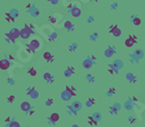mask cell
Returning <instances> with one entry per match:
<instances>
[{"label": "cell", "instance_id": "cell-1", "mask_svg": "<svg viewBox=\"0 0 145 127\" xmlns=\"http://www.w3.org/2000/svg\"><path fill=\"white\" fill-rule=\"evenodd\" d=\"M34 33V30H33V26H25L21 30H19V37L21 39H28L29 36Z\"/></svg>", "mask_w": 145, "mask_h": 127}, {"label": "cell", "instance_id": "cell-2", "mask_svg": "<svg viewBox=\"0 0 145 127\" xmlns=\"http://www.w3.org/2000/svg\"><path fill=\"white\" fill-rule=\"evenodd\" d=\"M136 43H137V37L135 35H130L125 41V46L127 48H132Z\"/></svg>", "mask_w": 145, "mask_h": 127}, {"label": "cell", "instance_id": "cell-3", "mask_svg": "<svg viewBox=\"0 0 145 127\" xmlns=\"http://www.w3.org/2000/svg\"><path fill=\"white\" fill-rule=\"evenodd\" d=\"M116 52H117V48H116V47L113 46V45H110V46H108L107 48H106V50L104 52V55L107 58H111V57H113V55H114Z\"/></svg>", "mask_w": 145, "mask_h": 127}, {"label": "cell", "instance_id": "cell-4", "mask_svg": "<svg viewBox=\"0 0 145 127\" xmlns=\"http://www.w3.org/2000/svg\"><path fill=\"white\" fill-rule=\"evenodd\" d=\"M109 33H111L113 36H115L116 38H118V37H121V35H122V30H120V28L118 26V24H113V26H110Z\"/></svg>", "mask_w": 145, "mask_h": 127}, {"label": "cell", "instance_id": "cell-5", "mask_svg": "<svg viewBox=\"0 0 145 127\" xmlns=\"http://www.w3.org/2000/svg\"><path fill=\"white\" fill-rule=\"evenodd\" d=\"M122 109V105L120 103H115L109 108V113L111 115H118L119 111Z\"/></svg>", "mask_w": 145, "mask_h": 127}, {"label": "cell", "instance_id": "cell-6", "mask_svg": "<svg viewBox=\"0 0 145 127\" xmlns=\"http://www.w3.org/2000/svg\"><path fill=\"white\" fill-rule=\"evenodd\" d=\"M28 46L30 47L31 51H33V52H36L37 50H39V49L41 48V41L38 40V39H33V40L29 42Z\"/></svg>", "mask_w": 145, "mask_h": 127}, {"label": "cell", "instance_id": "cell-7", "mask_svg": "<svg viewBox=\"0 0 145 127\" xmlns=\"http://www.w3.org/2000/svg\"><path fill=\"white\" fill-rule=\"evenodd\" d=\"M126 80L129 84H136L137 82V76L133 72H128L126 74Z\"/></svg>", "mask_w": 145, "mask_h": 127}, {"label": "cell", "instance_id": "cell-8", "mask_svg": "<svg viewBox=\"0 0 145 127\" xmlns=\"http://www.w3.org/2000/svg\"><path fill=\"white\" fill-rule=\"evenodd\" d=\"M94 64H95V62L92 61L91 59H89L88 57H86V59H84L83 62H82V66H83V68H85V69H90Z\"/></svg>", "mask_w": 145, "mask_h": 127}, {"label": "cell", "instance_id": "cell-9", "mask_svg": "<svg viewBox=\"0 0 145 127\" xmlns=\"http://www.w3.org/2000/svg\"><path fill=\"white\" fill-rule=\"evenodd\" d=\"M134 105H135V104H134L132 98H129L128 101H126V102L124 103V109L127 110V111H131V110L134 109Z\"/></svg>", "mask_w": 145, "mask_h": 127}, {"label": "cell", "instance_id": "cell-10", "mask_svg": "<svg viewBox=\"0 0 145 127\" xmlns=\"http://www.w3.org/2000/svg\"><path fill=\"white\" fill-rule=\"evenodd\" d=\"M10 67V62L7 59H1L0 60V69L1 70H7Z\"/></svg>", "mask_w": 145, "mask_h": 127}, {"label": "cell", "instance_id": "cell-11", "mask_svg": "<svg viewBox=\"0 0 145 127\" xmlns=\"http://www.w3.org/2000/svg\"><path fill=\"white\" fill-rule=\"evenodd\" d=\"M130 20H131V22H132L134 26H140L141 22H142L141 18L138 16L137 14H131V15H130Z\"/></svg>", "mask_w": 145, "mask_h": 127}, {"label": "cell", "instance_id": "cell-12", "mask_svg": "<svg viewBox=\"0 0 145 127\" xmlns=\"http://www.w3.org/2000/svg\"><path fill=\"white\" fill-rule=\"evenodd\" d=\"M26 94H28V96H30L31 99H37V98L39 97V92H38V90H37L35 88H31L27 90Z\"/></svg>", "mask_w": 145, "mask_h": 127}, {"label": "cell", "instance_id": "cell-13", "mask_svg": "<svg viewBox=\"0 0 145 127\" xmlns=\"http://www.w3.org/2000/svg\"><path fill=\"white\" fill-rule=\"evenodd\" d=\"M71 98H72V96H71V94H70L68 90H63V92H61V99H62L63 101H65V102L70 101Z\"/></svg>", "mask_w": 145, "mask_h": 127}, {"label": "cell", "instance_id": "cell-14", "mask_svg": "<svg viewBox=\"0 0 145 127\" xmlns=\"http://www.w3.org/2000/svg\"><path fill=\"white\" fill-rule=\"evenodd\" d=\"M75 73V68L73 66H69L66 68V70L64 71V76L65 77H70Z\"/></svg>", "mask_w": 145, "mask_h": 127}, {"label": "cell", "instance_id": "cell-15", "mask_svg": "<svg viewBox=\"0 0 145 127\" xmlns=\"http://www.w3.org/2000/svg\"><path fill=\"white\" fill-rule=\"evenodd\" d=\"M116 94H117V90H116V88H114V86H110V88H108L107 92H106L107 97H109V98L114 97Z\"/></svg>", "mask_w": 145, "mask_h": 127}, {"label": "cell", "instance_id": "cell-16", "mask_svg": "<svg viewBox=\"0 0 145 127\" xmlns=\"http://www.w3.org/2000/svg\"><path fill=\"white\" fill-rule=\"evenodd\" d=\"M43 77H44V79H45V80H46L48 84H52V82H54V76H53L50 72H46V73H44Z\"/></svg>", "mask_w": 145, "mask_h": 127}, {"label": "cell", "instance_id": "cell-17", "mask_svg": "<svg viewBox=\"0 0 145 127\" xmlns=\"http://www.w3.org/2000/svg\"><path fill=\"white\" fill-rule=\"evenodd\" d=\"M112 64L114 65V66H115L117 69H119V70H121V69L124 67V62H123L121 59H116L114 62L112 63Z\"/></svg>", "mask_w": 145, "mask_h": 127}, {"label": "cell", "instance_id": "cell-18", "mask_svg": "<svg viewBox=\"0 0 145 127\" xmlns=\"http://www.w3.org/2000/svg\"><path fill=\"white\" fill-rule=\"evenodd\" d=\"M70 13H71V15L73 18H78V16H80V14H81V9L76 6L70 11Z\"/></svg>", "mask_w": 145, "mask_h": 127}, {"label": "cell", "instance_id": "cell-19", "mask_svg": "<svg viewBox=\"0 0 145 127\" xmlns=\"http://www.w3.org/2000/svg\"><path fill=\"white\" fill-rule=\"evenodd\" d=\"M31 107H30V104L28 103V102H22L21 103V105H20V109H21V111H23V112H25V113H27L28 111H29V109H30Z\"/></svg>", "mask_w": 145, "mask_h": 127}, {"label": "cell", "instance_id": "cell-20", "mask_svg": "<svg viewBox=\"0 0 145 127\" xmlns=\"http://www.w3.org/2000/svg\"><path fill=\"white\" fill-rule=\"evenodd\" d=\"M49 119H50V121H51V123H53V124H55L56 122H58V121L60 120V115H59L58 113H52V114L50 115V117H49Z\"/></svg>", "mask_w": 145, "mask_h": 127}, {"label": "cell", "instance_id": "cell-21", "mask_svg": "<svg viewBox=\"0 0 145 127\" xmlns=\"http://www.w3.org/2000/svg\"><path fill=\"white\" fill-rule=\"evenodd\" d=\"M43 57L48 62H53V60H54V56H53V54L51 52H45L43 54Z\"/></svg>", "mask_w": 145, "mask_h": 127}, {"label": "cell", "instance_id": "cell-22", "mask_svg": "<svg viewBox=\"0 0 145 127\" xmlns=\"http://www.w3.org/2000/svg\"><path fill=\"white\" fill-rule=\"evenodd\" d=\"M64 28H65L68 32H72L75 28V26L70 20H67V22H65V24H64Z\"/></svg>", "mask_w": 145, "mask_h": 127}, {"label": "cell", "instance_id": "cell-23", "mask_svg": "<svg viewBox=\"0 0 145 127\" xmlns=\"http://www.w3.org/2000/svg\"><path fill=\"white\" fill-rule=\"evenodd\" d=\"M133 54H134L139 60H141V59L144 57V51H143L142 49H136V50L133 52Z\"/></svg>", "mask_w": 145, "mask_h": 127}, {"label": "cell", "instance_id": "cell-24", "mask_svg": "<svg viewBox=\"0 0 145 127\" xmlns=\"http://www.w3.org/2000/svg\"><path fill=\"white\" fill-rule=\"evenodd\" d=\"M91 117H92V119H93L95 122L99 123V122L102 120V117H103V116H102V114H101L100 112H94V113L91 115Z\"/></svg>", "mask_w": 145, "mask_h": 127}, {"label": "cell", "instance_id": "cell-25", "mask_svg": "<svg viewBox=\"0 0 145 127\" xmlns=\"http://www.w3.org/2000/svg\"><path fill=\"white\" fill-rule=\"evenodd\" d=\"M99 38H100V34L98 33V32H93V33H91L90 36H89V41L95 42Z\"/></svg>", "mask_w": 145, "mask_h": 127}, {"label": "cell", "instance_id": "cell-26", "mask_svg": "<svg viewBox=\"0 0 145 127\" xmlns=\"http://www.w3.org/2000/svg\"><path fill=\"white\" fill-rule=\"evenodd\" d=\"M71 106H72L75 110H77V111H80V110H81V108H82V104L80 103L79 101H74V102L71 104Z\"/></svg>", "mask_w": 145, "mask_h": 127}, {"label": "cell", "instance_id": "cell-27", "mask_svg": "<svg viewBox=\"0 0 145 127\" xmlns=\"http://www.w3.org/2000/svg\"><path fill=\"white\" fill-rule=\"evenodd\" d=\"M85 79L87 80V82H89V84H93V82H95V77H94V75L91 74V73H87V74L85 75Z\"/></svg>", "mask_w": 145, "mask_h": 127}, {"label": "cell", "instance_id": "cell-28", "mask_svg": "<svg viewBox=\"0 0 145 127\" xmlns=\"http://www.w3.org/2000/svg\"><path fill=\"white\" fill-rule=\"evenodd\" d=\"M9 33H10L15 39H18V37H19V30H18L17 28H11V30L9 32Z\"/></svg>", "mask_w": 145, "mask_h": 127}, {"label": "cell", "instance_id": "cell-29", "mask_svg": "<svg viewBox=\"0 0 145 127\" xmlns=\"http://www.w3.org/2000/svg\"><path fill=\"white\" fill-rule=\"evenodd\" d=\"M94 103H95L94 98H88L87 101H86V103H85V105H86L87 108H91V107L94 105Z\"/></svg>", "mask_w": 145, "mask_h": 127}, {"label": "cell", "instance_id": "cell-30", "mask_svg": "<svg viewBox=\"0 0 145 127\" xmlns=\"http://www.w3.org/2000/svg\"><path fill=\"white\" fill-rule=\"evenodd\" d=\"M109 7H110V9H111V10H116V9H118V7H119V3H118L117 1H115V2L111 3Z\"/></svg>", "mask_w": 145, "mask_h": 127}, {"label": "cell", "instance_id": "cell-31", "mask_svg": "<svg viewBox=\"0 0 145 127\" xmlns=\"http://www.w3.org/2000/svg\"><path fill=\"white\" fill-rule=\"evenodd\" d=\"M5 16H6V18H5V20H6L8 22H14L15 18L12 16V15H11L10 13H5Z\"/></svg>", "mask_w": 145, "mask_h": 127}, {"label": "cell", "instance_id": "cell-32", "mask_svg": "<svg viewBox=\"0 0 145 127\" xmlns=\"http://www.w3.org/2000/svg\"><path fill=\"white\" fill-rule=\"evenodd\" d=\"M87 119H88V124H89V125H91V126H92V125H94V126H98V124H99V123H98V122H95V121L92 119V117H91V116H87Z\"/></svg>", "mask_w": 145, "mask_h": 127}, {"label": "cell", "instance_id": "cell-33", "mask_svg": "<svg viewBox=\"0 0 145 127\" xmlns=\"http://www.w3.org/2000/svg\"><path fill=\"white\" fill-rule=\"evenodd\" d=\"M27 73H28L30 76H36V75H37V70H36L34 67H30V68L28 69Z\"/></svg>", "mask_w": 145, "mask_h": 127}, {"label": "cell", "instance_id": "cell-34", "mask_svg": "<svg viewBox=\"0 0 145 127\" xmlns=\"http://www.w3.org/2000/svg\"><path fill=\"white\" fill-rule=\"evenodd\" d=\"M77 47H78L77 43H72V44H71V45L69 46L68 50H69V51H71V52H73V51H75V50L77 49Z\"/></svg>", "mask_w": 145, "mask_h": 127}, {"label": "cell", "instance_id": "cell-35", "mask_svg": "<svg viewBox=\"0 0 145 127\" xmlns=\"http://www.w3.org/2000/svg\"><path fill=\"white\" fill-rule=\"evenodd\" d=\"M5 36L8 38V40H9L11 43H15V41H16V39H15V38H14V37L10 34V33H6V34H5Z\"/></svg>", "mask_w": 145, "mask_h": 127}, {"label": "cell", "instance_id": "cell-36", "mask_svg": "<svg viewBox=\"0 0 145 127\" xmlns=\"http://www.w3.org/2000/svg\"><path fill=\"white\" fill-rule=\"evenodd\" d=\"M108 67H110V68H112L113 70H114L115 74H117V75H119V74H120V70H119V69H117V68H116L114 65L112 64V63H111V64H109V65H108Z\"/></svg>", "mask_w": 145, "mask_h": 127}, {"label": "cell", "instance_id": "cell-37", "mask_svg": "<svg viewBox=\"0 0 145 127\" xmlns=\"http://www.w3.org/2000/svg\"><path fill=\"white\" fill-rule=\"evenodd\" d=\"M128 122L131 123V124H135L136 123V118L134 116H129L128 117Z\"/></svg>", "mask_w": 145, "mask_h": 127}, {"label": "cell", "instance_id": "cell-38", "mask_svg": "<svg viewBox=\"0 0 145 127\" xmlns=\"http://www.w3.org/2000/svg\"><path fill=\"white\" fill-rule=\"evenodd\" d=\"M94 15H89V16L86 18V22L87 24H92L93 22H94Z\"/></svg>", "mask_w": 145, "mask_h": 127}, {"label": "cell", "instance_id": "cell-39", "mask_svg": "<svg viewBox=\"0 0 145 127\" xmlns=\"http://www.w3.org/2000/svg\"><path fill=\"white\" fill-rule=\"evenodd\" d=\"M39 14H40V11H39V9L35 8V9H33V10H31V15H33V16H38Z\"/></svg>", "mask_w": 145, "mask_h": 127}, {"label": "cell", "instance_id": "cell-40", "mask_svg": "<svg viewBox=\"0 0 145 127\" xmlns=\"http://www.w3.org/2000/svg\"><path fill=\"white\" fill-rule=\"evenodd\" d=\"M53 103H54V100L52 99V98H49L47 101H46V105L49 107V106H51V105H53Z\"/></svg>", "mask_w": 145, "mask_h": 127}, {"label": "cell", "instance_id": "cell-41", "mask_svg": "<svg viewBox=\"0 0 145 127\" xmlns=\"http://www.w3.org/2000/svg\"><path fill=\"white\" fill-rule=\"evenodd\" d=\"M8 126H9V127H12V126H16V127H19V123L15 122V121H11V122H9V123H8Z\"/></svg>", "mask_w": 145, "mask_h": 127}, {"label": "cell", "instance_id": "cell-42", "mask_svg": "<svg viewBox=\"0 0 145 127\" xmlns=\"http://www.w3.org/2000/svg\"><path fill=\"white\" fill-rule=\"evenodd\" d=\"M14 100H15V97H14V96H12V94H11L10 97H8V98H7V102H8V103H10V104H11V103H13V102H14Z\"/></svg>", "mask_w": 145, "mask_h": 127}, {"label": "cell", "instance_id": "cell-43", "mask_svg": "<svg viewBox=\"0 0 145 127\" xmlns=\"http://www.w3.org/2000/svg\"><path fill=\"white\" fill-rule=\"evenodd\" d=\"M49 20H50V22H51L52 24H56V22H58V20H57L55 16H53V15H52V16H50V18H49Z\"/></svg>", "mask_w": 145, "mask_h": 127}, {"label": "cell", "instance_id": "cell-44", "mask_svg": "<svg viewBox=\"0 0 145 127\" xmlns=\"http://www.w3.org/2000/svg\"><path fill=\"white\" fill-rule=\"evenodd\" d=\"M56 38H57V34H56V33H52V34L50 35V40L54 41V40H56Z\"/></svg>", "mask_w": 145, "mask_h": 127}, {"label": "cell", "instance_id": "cell-45", "mask_svg": "<svg viewBox=\"0 0 145 127\" xmlns=\"http://www.w3.org/2000/svg\"><path fill=\"white\" fill-rule=\"evenodd\" d=\"M87 57H88L89 59H91L92 61H94V62L96 61V56H95V55H93V54H91V55H88Z\"/></svg>", "mask_w": 145, "mask_h": 127}, {"label": "cell", "instance_id": "cell-46", "mask_svg": "<svg viewBox=\"0 0 145 127\" xmlns=\"http://www.w3.org/2000/svg\"><path fill=\"white\" fill-rule=\"evenodd\" d=\"M49 2H51V4H53V5H56V4H58L59 0H49Z\"/></svg>", "mask_w": 145, "mask_h": 127}, {"label": "cell", "instance_id": "cell-47", "mask_svg": "<svg viewBox=\"0 0 145 127\" xmlns=\"http://www.w3.org/2000/svg\"><path fill=\"white\" fill-rule=\"evenodd\" d=\"M108 71H109V73H110V74H115V72H114V70H113L112 68H110V67L108 68Z\"/></svg>", "mask_w": 145, "mask_h": 127}, {"label": "cell", "instance_id": "cell-48", "mask_svg": "<svg viewBox=\"0 0 145 127\" xmlns=\"http://www.w3.org/2000/svg\"><path fill=\"white\" fill-rule=\"evenodd\" d=\"M31 7V4H27L26 6H25V9H29Z\"/></svg>", "mask_w": 145, "mask_h": 127}, {"label": "cell", "instance_id": "cell-49", "mask_svg": "<svg viewBox=\"0 0 145 127\" xmlns=\"http://www.w3.org/2000/svg\"><path fill=\"white\" fill-rule=\"evenodd\" d=\"M10 119H11V118H10V117H7V118H6V119H5V122H6V123H8V122H9V121H10Z\"/></svg>", "mask_w": 145, "mask_h": 127}, {"label": "cell", "instance_id": "cell-50", "mask_svg": "<svg viewBox=\"0 0 145 127\" xmlns=\"http://www.w3.org/2000/svg\"><path fill=\"white\" fill-rule=\"evenodd\" d=\"M8 57H9V59H10V60H14V58H13V56H12V55H9Z\"/></svg>", "mask_w": 145, "mask_h": 127}, {"label": "cell", "instance_id": "cell-51", "mask_svg": "<svg viewBox=\"0 0 145 127\" xmlns=\"http://www.w3.org/2000/svg\"><path fill=\"white\" fill-rule=\"evenodd\" d=\"M94 1H95V2H96V1H98V0H94Z\"/></svg>", "mask_w": 145, "mask_h": 127}]
</instances>
